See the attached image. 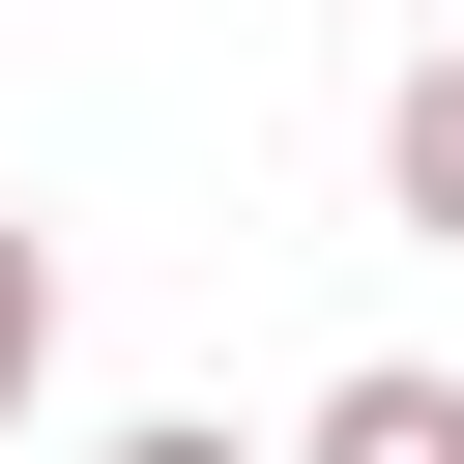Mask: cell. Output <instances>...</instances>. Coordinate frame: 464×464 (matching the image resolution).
Here are the masks:
<instances>
[{"label":"cell","instance_id":"cell-1","mask_svg":"<svg viewBox=\"0 0 464 464\" xmlns=\"http://www.w3.org/2000/svg\"><path fill=\"white\" fill-rule=\"evenodd\" d=\"M290 464H464V377H406V348H377V377H319V406H290Z\"/></svg>","mask_w":464,"mask_h":464},{"label":"cell","instance_id":"cell-3","mask_svg":"<svg viewBox=\"0 0 464 464\" xmlns=\"http://www.w3.org/2000/svg\"><path fill=\"white\" fill-rule=\"evenodd\" d=\"M29 406H58V232L0 203V435H29Z\"/></svg>","mask_w":464,"mask_h":464},{"label":"cell","instance_id":"cell-4","mask_svg":"<svg viewBox=\"0 0 464 464\" xmlns=\"http://www.w3.org/2000/svg\"><path fill=\"white\" fill-rule=\"evenodd\" d=\"M116 464H261V435H203V406H174V435H116Z\"/></svg>","mask_w":464,"mask_h":464},{"label":"cell","instance_id":"cell-5","mask_svg":"<svg viewBox=\"0 0 464 464\" xmlns=\"http://www.w3.org/2000/svg\"><path fill=\"white\" fill-rule=\"evenodd\" d=\"M435 29H464V0H435Z\"/></svg>","mask_w":464,"mask_h":464},{"label":"cell","instance_id":"cell-2","mask_svg":"<svg viewBox=\"0 0 464 464\" xmlns=\"http://www.w3.org/2000/svg\"><path fill=\"white\" fill-rule=\"evenodd\" d=\"M377 203H406V232H435V261H464V29H435V58H406V87H377Z\"/></svg>","mask_w":464,"mask_h":464}]
</instances>
